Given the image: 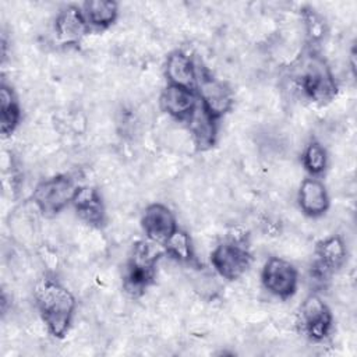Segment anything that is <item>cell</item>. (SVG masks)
Segmentation results:
<instances>
[{
	"label": "cell",
	"instance_id": "obj_12",
	"mask_svg": "<svg viewBox=\"0 0 357 357\" xmlns=\"http://www.w3.org/2000/svg\"><path fill=\"white\" fill-rule=\"evenodd\" d=\"M185 123L198 149L205 151L213 146L218 134V119H215L201 102H198L195 110L190 114Z\"/></svg>",
	"mask_w": 357,
	"mask_h": 357
},
{
	"label": "cell",
	"instance_id": "obj_8",
	"mask_svg": "<svg viewBox=\"0 0 357 357\" xmlns=\"http://www.w3.org/2000/svg\"><path fill=\"white\" fill-rule=\"evenodd\" d=\"M298 324L308 337L324 340L332 329V312L319 296L311 294L300 305Z\"/></svg>",
	"mask_w": 357,
	"mask_h": 357
},
{
	"label": "cell",
	"instance_id": "obj_7",
	"mask_svg": "<svg viewBox=\"0 0 357 357\" xmlns=\"http://www.w3.org/2000/svg\"><path fill=\"white\" fill-rule=\"evenodd\" d=\"M264 287L279 298H289L296 293L298 283V272L289 261L271 257L261 272Z\"/></svg>",
	"mask_w": 357,
	"mask_h": 357
},
{
	"label": "cell",
	"instance_id": "obj_1",
	"mask_svg": "<svg viewBox=\"0 0 357 357\" xmlns=\"http://www.w3.org/2000/svg\"><path fill=\"white\" fill-rule=\"evenodd\" d=\"M33 297L47 331L56 337H63L75 310L73 293L57 280L43 278L35 284Z\"/></svg>",
	"mask_w": 357,
	"mask_h": 357
},
{
	"label": "cell",
	"instance_id": "obj_11",
	"mask_svg": "<svg viewBox=\"0 0 357 357\" xmlns=\"http://www.w3.org/2000/svg\"><path fill=\"white\" fill-rule=\"evenodd\" d=\"M297 201L300 209L311 218H317L324 215L329 208V195L325 184L317 177H308L303 180Z\"/></svg>",
	"mask_w": 357,
	"mask_h": 357
},
{
	"label": "cell",
	"instance_id": "obj_4",
	"mask_svg": "<svg viewBox=\"0 0 357 357\" xmlns=\"http://www.w3.org/2000/svg\"><path fill=\"white\" fill-rule=\"evenodd\" d=\"M252 262V255L245 236L231 234L227 240L215 247L211 254V264L215 271L227 280H236L245 273Z\"/></svg>",
	"mask_w": 357,
	"mask_h": 357
},
{
	"label": "cell",
	"instance_id": "obj_6",
	"mask_svg": "<svg viewBox=\"0 0 357 357\" xmlns=\"http://www.w3.org/2000/svg\"><path fill=\"white\" fill-rule=\"evenodd\" d=\"M195 92L201 105L218 120L233 107L234 96L231 89L204 68H197Z\"/></svg>",
	"mask_w": 357,
	"mask_h": 357
},
{
	"label": "cell",
	"instance_id": "obj_20",
	"mask_svg": "<svg viewBox=\"0 0 357 357\" xmlns=\"http://www.w3.org/2000/svg\"><path fill=\"white\" fill-rule=\"evenodd\" d=\"M301 162H303V166L305 167V170L312 177H318L319 174H322L325 172L326 165H328L326 149L319 142L312 141L305 146L303 156H301Z\"/></svg>",
	"mask_w": 357,
	"mask_h": 357
},
{
	"label": "cell",
	"instance_id": "obj_18",
	"mask_svg": "<svg viewBox=\"0 0 357 357\" xmlns=\"http://www.w3.org/2000/svg\"><path fill=\"white\" fill-rule=\"evenodd\" d=\"M0 113H1V134L10 135L18 126L21 119V110L13 89L7 85H1L0 89Z\"/></svg>",
	"mask_w": 357,
	"mask_h": 357
},
{
	"label": "cell",
	"instance_id": "obj_5",
	"mask_svg": "<svg viewBox=\"0 0 357 357\" xmlns=\"http://www.w3.org/2000/svg\"><path fill=\"white\" fill-rule=\"evenodd\" d=\"M74 180L66 174L54 176L39 183L32 194L36 208L46 216H54L63 211L77 192Z\"/></svg>",
	"mask_w": 357,
	"mask_h": 357
},
{
	"label": "cell",
	"instance_id": "obj_21",
	"mask_svg": "<svg viewBox=\"0 0 357 357\" xmlns=\"http://www.w3.org/2000/svg\"><path fill=\"white\" fill-rule=\"evenodd\" d=\"M304 20H305V25H307V32L310 35V38L312 40L321 39L324 36V31H325V25L322 18L311 8H305L304 10Z\"/></svg>",
	"mask_w": 357,
	"mask_h": 357
},
{
	"label": "cell",
	"instance_id": "obj_10",
	"mask_svg": "<svg viewBox=\"0 0 357 357\" xmlns=\"http://www.w3.org/2000/svg\"><path fill=\"white\" fill-rule=\"evenodd\" d=\"M199 99L195 89L167 84L162 91L159 103L165 113L173 119L185 121L190 114L195 110Z\"/></svg>",
	"mask_w": 357,
	"mask_h": 357
},
{
	"label": "cell",
	"instance_id": "obj_16",
	"mask_svg": "<svg viewBox=\"0 0 357 357\" xmlns=\"http://www.w3.org/2000/svg\"><path fill=\"white\" fill-rule=\"evenodd\" d=\"M73 205L86 223L100 226L105 222V206L95 188L78 187L73 198Z\"/></svg>",
	"mask_w": 357,
	"mask_h": 357
},
{
	"label": "cell",
	"instance_id": "obj_3",
	"mask_svg": "<svg viewBox=\"0 0 357 357\" xmlns=\"http://www.w3.org/2000/svg\"><path fill=\"white\" fill-rule=\"evenodd\" d=\"M300 89L315 103L331 102L337 92L336 81L325 60L317 54H310L301 60L296 75Z\"/></svg>",
	"mask_w": 357,
	"mask_h": 357
},
{
	"label": "cell",
	"instance_id": "obj_15",
	"mask_svg": "<svg viewBox=\"0 0 357 357\" xmlns=\"http://www.w3.org/2000/svg\"><path fill=\"white\" fill-rule=\"evenodd\" d=\"M318 275L325 276L339 269L346 261V245L339 236L321 240L315 250Z\"/></svg>",
	"mask_w": 357,
	"mask_h": 357
},
{
	"label": "cell",
	"instance_id": "obj_17",
	"mask_svg": "<svg viewBox=\"0 0 357 357\" xmlns=\"http://www.w3.org/2000/svg\"><path fill=\"white\" fill-rule=\"evenodd\" d=\"M81 10L88 28L95 29H105L110 26L119 15V4L112 0L85 1Z\"/></svg>",
	"mask_w": 357,
	"mask_h": 357
},
{
	"label": "cell",
	"instance_id": "obj_19",
	"mask_svg": "<svg viewBox=\"0 0 357 357\" xmlns=\"http://www.w3.org/2000/svg\"><path fill=\"white\" fill-rule=\"evenodd\" d=\"M165 252L178 262L188 264L194 259V251L190 234L181 229H177L163 244Z\"/></svg>",
	"mask_w": 357,
	"mask_h": 357
},
{
	"label": "cell",
	"instance_id": "obj_2",
	"mask_svg": "<svg viewBox=\"0 0 357 357\" xmlns=\"http://www.w3.org/2000/svg\"><path fill=\"white\" fill-rule=\"evenodd\" d=\"M152 241L134 244L123 273V287L131 297H139L152 284L162 252Z\"/></svg>",
	"mask_w": 357,
	"mask_h": 357
},
{
	"label": "cell",
	"instance_id": "obj_9",
	"mask_svg": "<svg viewBox=\"0 0 357 357\" xmlns=\"http://www.w3.org/2000/svg\"><path fill=\"white\" fill-rule=\"evenodd\" d=\"M141 226L146 238L156 244H165L166 240L178 229L173 212L163 204L155 202L145 208Z\"/></svg>",
	"mask_w": 357,
	"mask_h": 357
},
{
	"label": "cell",
	"instance_id": "obj_13",
	"mask_svg": "<svg viewBox=\"0 0 357 357\" xmlns=\"http://www.w3.org/2000/svg\"><path fill=\"white\" fill-rule=\"evenodd\" d=\"M82 10L75 6H67L60 10L54 21V32L63 43H77L88 31Z\"/></svg>",
	"mask_w": 357,
	"mask_h": 357
},
{
	"label": "cell",
	"instance_id": "obj_14",
	"mask_svg": "<svg viewBox=\"0 0 357 357\" xmlns=\"http://www.w3.org/2000/svg\"><path fill=\"white\" fill-rule=\"evenodd\" d=\"M165 74L169 84L195 89L197 66L187 53L181 50L172 52L166 59Z\"/></svg>",
	"mask_w": 357,
	"mask_h": 357
}]
</instances>
